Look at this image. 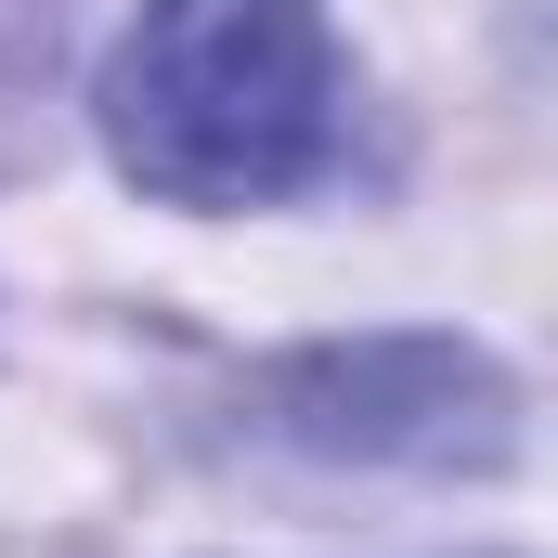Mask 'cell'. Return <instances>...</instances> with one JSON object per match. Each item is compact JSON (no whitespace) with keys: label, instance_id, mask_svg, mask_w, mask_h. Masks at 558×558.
Wrapping results in <instances>:
<instances>
[{"label":"cell","instance_id":"3","mask_svg":"<svg viewBox=\"0 0 558 558\" xmlns=\"http://www.w3.org/2000/svg\"><path fill=\"white\" fill-rule=\"evenodd\" d=\"M39 78H52V13H39V0H0V156L26 143Z\"/></svg>","mask_w":558,"mask_h":558},{"label":"cell","instance_id":"2","mask_svg":"<svg viewBox=\"0 0 558 558\" xmlns=\"http://www.w3.org/2000/svg\"><path fill=\"white\" fill-rule=\"evenodd\" d=\"M260 416L351 468H494L520 441V390L468 338H338L260 377Z\"/></svg>","mask_w":558,"mask_h":558},{"label":"cell","instance_id":"1","mask_svg":"<svg viewBox=\"0 0 558 558\" xmlns=\"http://www.w3.org/2000/svg\"><path fill=\"white\" fill-rule=\"evenodd\" d=\"M338 143L325 0H143L105 52V156L169 208H274Z\"/></svg>","mask_w":558,"mask_h":558}]
</instances>
